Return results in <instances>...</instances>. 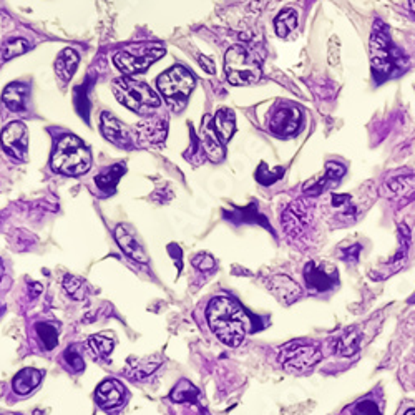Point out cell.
<instances>
[{
	"label": "cell",
	"instance_id": "1",
	"mask_svg": "<svg viewBox=\"0 0 415 415\" xmlns=\"http://www.w3.org/2000/svg\"><path fill=\"white\" fill-rule=\"evenodd\" d=\"M206 319L213 334L228 347H238L248 333L244 311L231 298L218 296L206 309Z\"/></svg>",
	"mask_w": 415,
	"mask_h": 415
},
{
	"label": "cell",
	"instance_id": "2",
	"mask_svg": "<svg viewBox=\"0 0 415 415\" xmlns=\"http://www.w3.org/2000/svg\"><path fill=\"white\" fill-rule=\"evenodd\" d=\"M92 153L78 136L65 135L57 143L52 155V168L62 175L78 176L90 170Z\"/></svg>",
	"mask_w": 415,
	"mask_h": 415
},
{
	"label": "cell",
	"instance_id": "3",
	"mask_svg": "<svg viewBox=\"0 0 415 415\" xmlns=\"http://www.w3.org/2000/svg\"><path fill=\"white\" fill-rule=\"evenodd\" d=\"M112 88L117 100L122 105H125L128 110L140 113V115L155 110V108L161 105L160 97L151 90L150 85L136 80V78H117Z\"/></svg>",
	"mask_w": 415,
	"mask_h": 415
},
{
	"label": "cell",
	"instance_id": "4",
	"mask_svg": "<svg viewBox=\"0 0 415 415\" xmlns=\"http://www.w3.org/2000/svg\"><path fill=\"white\" fill-rule=\"evenodd\" d=\"M225 72L231 85H251L261 78L259 60L243 45H235L226 52Z\"/></svg>",
	"mask_w": 415,
	"mask_h": 415
},
{
	"label": "cell",
	"instance_id": "5",
	"mask_svg": "<svg viewBox=\"0 0 415 415\" xmlns=\"http://www.w3.org/2000/svg\"><path fill=\"white\" fill-rule=\"evenodd\" d=\"M195 75L181 65H173L170 70L161 73L158 78V90L173 107V110L180 112L185 108L190 93L195 88Z\"/></svg>",
	"mask_w": 415,
	"mask_h": 415
},
{
	"label": "cell",
	"instance_id": "6",
	"mask_svg": "<svg viewBox=\"0 0 415 415\" xmlns=\"http://www.w3.org/2000/svg\"><path fill=\"white\" fill-rule=\"evenodd\" d=\"M370 58L374 73L379 77H389L394 68L400 67V55L384 32H374L370 41Z\"/></svg>",
	"mask_w": 415,
	"mask_h": 415
},
{
	"label": "cell",
	"instance_id": "7",
	"mask_svg": "<svg viewBox=\"0 0 415 415\" xmlns=\"http://www.w3.org/2000/svg\"><path fill=\"white\" fill-rule=\"evenodd\" d=\"M323 359V352L314 345H306L299 343H291L284 345L279 354V362L286 370L291 372H303L313 367Z\"/></svg>",
	"mask_w": 415,
	"mask_h": 415
},
{
	"label": "cell",
	"instance_id": "8",
	"mask_svg": "<svg viewBox=\"0 0 415 415\" xmlns=\"http://www.w3.org/2000/svg\"><path fill=\"white\" fill-rule=\"evenodd\" d=\"M165 55V48L155 47V48H145L141 52H118L113 57V63H115L118 70H122L125 75H133V73H140L146 70L151 63Z\"/></svg>",
	"mask_w": 415,
	"mask_h": 415
},
{
	"label": "cell",
	"instance_id": "9",
	"mask_svg": "<svg viewBox=\"0 0 415 415\" xmlns=\"http://www.w3.org/2000/svg\"><path fill=\"white\" fill-rule=\"evenodd\" d=\"M0 141H2V146L7 151V155H11L14 160L23 161L27 158L28 133L27 126L22 122L9 123L2 130Z\"/></svg>",
	"mask_w": 415,
	"mask_h": 415
},
{
	"label": "cell",
	"instance_id": "10",
	"mask_svg": "<svg viewBox=\"0 0 415 415\" xmlns=\"http://www.w3.org/2000/svg\"><path fill=\"white\" fill-rule=\"evenodd\" d=\"M301 122H303V115L298 107L281 105L269 118V130L278 136L289 138L299 131Z\"/></svg>",
	"mask_w": 415,
	"mask_h": 415
},
{
	"label": "cell",
	"instance_id": "11",
	"mask_svg": "<svg viewBox=\"0 0 415 415\" xmlns=\"http://www.w3.org/2000/svg\"><path fill=\"white\" fill-rule=\"evenodd\" d=\"M304 279L309 289L316 291V293H324V291L334 288L335 283H338V273L311 261V263L306 264Z\"/></svg>",
	"mask_w": 415,
	"mask_h": 415
},
{
	"label": "cell",
	"instance_id": "12",
	"mask_svg": "<svg viewBox=\"0 0 415 415\" xmlns=\"http://www.w3.org/2000/svg\"><path fill=\"white\" fill-rule=\"evenodd\" d=\"M126 400V390L122 382L115 379H108L97 389V402L102 409L115 410L122 407Z\"/></svg>",
	"mask_w": 415,
	"mask_h": 415
},
{
	"label": "cell",
	"instance_id": "13",
	"mask_svg": "<svg viewBox=\"0 0 415 415\" xmlns=\"http://www.w3.org/2000/svg\"><path fill=\"white\" fill-rule=\"evenodd\" d=\"M201 148L213 161H221L225 158V145L216 133L213 117H205L201 123Z\"/></svg>",
	"mask_w": 415,
	"mask_h": 415
},
{
	"label": "cell",
	"instance_id": "14",
	"mask_svg": "<svg viewBox=\"0 0 415 415\" xmlns=\"http://www.w3.org/2000/svg\"><path fill=\"white\" fill-rule=\"evenodd\" d=\"M102 131L107 140L115 143L117 146L131 148L133 145L130 131L126 130V126L120 120H117L110 113H103L102 115Z\"/></svg>",
	"mask_w": 415,
	"mask_h": 415
},
{
	"label": "cell",
	"instance_id": "15",
	"mask_svg": "<svg viewBox=\"0 0 415 415\" xmlns=\"http://www.w3.org/2000/svg\"><path fill=\"white\" fill-rule=\"evenodd\" d=\"M115 238H117L118 246H120L122 251L126 256H130L131 259L138 261V263H148V256L145 253V249H143L140 241L135 238V235H133L126 226H123V225L117 226Z\"/></svg>",
	"mask_w": 415,
	"mask_h": 415
},
{
	"label": "cell",
	"instance_id": "16",
	"mask_svg": "<svg viewBox=\"0 0 415 415\" xmlns=\"http://www.w3.org/2000/svg\"><path fill=\"white\" fill-rule=\"evenodd\" d=\"M268 286L271 293L286 304H291L301 296L299 286L288 276H274V278H271Z\"/></svg>",
	"mask_w": 415,
	"mask_h": 415
},
{
	"label": "cell",
	"instance_id": "17",
	"mask_svg": "<svg viewBox=\"0 0 415 415\" xmlns=\"http://www.w3.org/2000/svg\"><path fill=\"white\" fill-rule=\"evenodd\" d=\"M78 53L73 48H65L55 58V73L62 82H70L78 67Z\"/></svg>",
	"mask_w": 415,
	"mask_h": 415
},
{
	"label": "cell",
	"instance_id": "18",
	"mask_svg": "<svg viewBox=\"0 0 415 415\" xmlns=\"http://www.w3.org/2000/svg\"><path fill=\"white\" fill-rule=\"evenodd\" d=\"M27 95H28L27 85L14 82V83H11V85H7L6 90H4L2 102L6 103V107L11 112H23L27 107L26 105Z\"/></svg>",
	"mask_w": 415,
	"mask_h": 415
},
{
	"label": "cell",
	"instance_id": "19",
	"mask_svg": "<svg viewBox=\"0 0 415 415\" xmlns=\"http://www.w3.org/2000/svg\"><path fill=\"white\" fill-rule=\"evenodd\" d=\"M42 377H43V374L41 372V370L32 369V367L22 369L21 372L14 377L12 387L18 395H27V394H31L33 389L38 387V384L42 382Z\"/></svg>",
	"mask_w": 415,
	"mask_h": 415
},
{
	"label": "cell",
	"instance_id": "20",
	"mask_svg": "<svg viewBox=\"0 0 415 415\" xmlns=\"http://www.w3.org/2000/svg\"><path fill=\"white\" fill-rule=\"evenodd\" d=\"M160 364H161L160 355H151V357H146V359L130 360V362H128L126 374L135 380H145L150 377L158 367H160Z\"/></svg>",
	"mask_w": 415,
	"mask_h": 415
},
{
	"label": "cell",
	"instance_id": "21",
	"mask_svg": "<svg viewBox=\"0 0 415 415\" xmlns=\"http://www.w3.org/2000/svg\"><path fill=\"white\" fill-rule=\"evenodd\" d=\"M306 208L303 206V201H298L294 203L293 206L289 208L288 211H286L284 215V226H286V231H288L289 235H294V236H299L303 233L304 226H306V221H308V213H306Z\"/></svg>",
	"mask_w": 415,
	"mask_h": 415
},
{
	"label": "cell",
	"instance_id": "22",
	"mask_svg": "<svg viewBox=\"0 0 415 415\" xmlns=\"http://www.w3.org/2000/svg\"><path fill=\"white\" fill-rule=\"evenodd\" d=\"M344 173H345V168L343 165H339V163H328V166H325V175L324 178L320 181L316 183V185L313 188H309L308 193L311 196H318L323 193L325 188H329V186H334L335 183H338L340 178L344 176Z\"/></svg>",
	"mask_w": 415,
	"mask_h": 415
},
{
	"label": "cell",
	"instance_id": "23",
	"mask_svg": "<svg viewBox=\"0 0 415 415\" xmlns=\"http://www.w3.org/2000/svg\"><path fill=\"white\" fill-rule=\"evenodd\" d=\"M216 133L221 138V141L226 143L230 141V138L233 136L236 122H235V113L230 108H221V110L216 113V117L213 118Z\"/></svg>",
	"mask_w": 415,
	"mask_h": 415
},
{
	"label": "cell",
	"instance_id": "24",
	"mask_svg": "<svg viewBox=\"0 0 415 415\" xmlns=\"http://www.w3.org/2000/svg\"><path fill=\"white\" fill-rule=\"evenodd\" d=\"M274 28L278 37L288 38L296 28H298V12L294 9H284L278 17L274 18Z\"/></svg>",
	"mask_w": 415,
	"mask_h": 415
},
{
	"label": "cell",
	"instance_id": "25",
	"mask_svg": "<svg viewBox=\"0 0 415 415\" xmlns=\"http://www.w3.org/2000/svg\"><path fill=\"white\" fill-rule=\"evenodd\" d=\"M88 347L95 359H107L115 347V339L112 334H95L88 339Z\"/></svg>",
	"mask_w": 415,
	"mask_h": 415
},
{
	"label": "cell",
	"instance_id": "26",
	"mask_svg": "<svg viewBox=\"0 0 415 415\" xmlns=\"http://www.w3.org/2000/svg\"><path fill=\"white\" fill-rule=\"evenodd\" d=\"M123 173H125V165H115L108 168V170L100 173V175L95 178L97 186L105 193H113L118 185V181H120V178L123 176Z\"/></svg>",
	"mask_w": 415,
	"mask_h": 415
},
{
	"label": "cell",
	"instance_id": "27",
	"mask_svg": "<svg viewBox=\"0 0 415 415\" xmlns=\"http://www.w3.org/2000/svg\"><path fill=\"white\" fill-rule=\"evenodd\" d=\"M198 389L193 385L191 382H188L186 379H181L180 382L176 384V387L173 389V392L170 397L175 400V402H180V404H196L198 400Z\"/></svg>",
	"mask_w": 415,
	"mask_h": 415
},
{
	"label": "cell",
	"instance_id": "28",
	"mask_svg": "<svg viewBox=\"0 0 415 415\" xmlns=\"http://www.w3.org/2000/svg\"><path fill=\"white\" fill-rule=\"evenodd\" d=\"M359 333L355 328H350L349 330H345V333L340 335L339 340H338V352L340 355H352L359 350Z\"/></svg>",
	"mask_w": 415,
	"mask_h": 415
},
{
	"label": "cell",
	"instance_id": "29",
	"mask_svg": "<svg viewBox=\"0 0 415 415\" xmlns=\"http://www.w3.org/2000/svg\"><path fill=\"white\" fill-rule=\"evenodd\" d=\"M31 48V43L26 38H9L2 45V58L4 60H11V58L22 55Z\"/></svg>",
	"mask_w": 415,
	"mask_h": 415
},
{
	"label": "cell",
	"instance_id": "30",
	"mask_svg": "<svg viewBox=\"0 0 415 415\" xmlns=\"http://www.w3.org/2000/svg\"><path fill=\"white\" fill-rule=\"evenodd\" d=\"M37 335L41 338L42 344L45 345L47 350L55 349V345L58 344V330L55 325L48 324V323H38L36 325Z\"/></svg>",
	"mask_w": 415,
	"mask_h": 415
},
{
	"label": "cell",
	"instance_id": "31",
	"mask_svg": "<svg viewBox=\"0 0 415 415\" xmlns=\"http://www.w3.org/2000/svg\"><path fill=\"white\" fill-rule=\"evenodd\" d=\"M63 288H65L67 293L70 294L73 299H83L87 294L85 281L77 278V276H70V274L65 276V278H63Z\"/></svg>",
	"mask_w": 415,
	"mask_h": 415
},
{
	"label": "cell",
	"instance_id": "32",
	"mask_svg": "<svg viewBox=\"0 0 415 415\" xmlns=\"http://www.w3.org/2000/svg\"><path fill=\"white\" fill-rule=\"evenodd\" d=\"M389 190L392 195H407L410 190L415 188V178L414 176H399L389 181Z\"/></svg>",
	"mask_w": 415,
	"mask_h": 415
},
{
	"label": "cell",
	"instance_id": "33",
	"mask_svg": "<svg viewBox=\"0 0 415 415\" xmlns=\"http://www.w3.org/2000/svg\"><path fill=\"white\" fill-rule=\"evenodd\" d=\"M63 360H65V362L68 364V367H70L73 372H80V370L85 369V362H83L82 354L78 352L73 345L63 352Z\"/></svg>",
	"mask_w": 415,
	"mask_h": 415
},
{
	"label": "cell",
	"instance_id": "34",
	"mask_svg": "<svg viewBox=\"0 0 415 415\" xmlns=\"http://www.w3.org/2000/svg\"><path fill=\"white\" fill-rule=\"evenodd\" d=\"M193 266H195L196 269L203 271V273H210V271H213L216 268V261L213 259V256L210 254H198L193 258Z\"/></svg>",
	"mask_w": 415,
	"mask_h": 415
},
{
	"label": "cell",
	"instance_id": "35",
	"mask_svg": "<svg viewBox=\"0 0 415 415\" xmlns=\"http://www.w3.org/2000/svg\"><path fill=\"white\" fill-rule=\"evenodd\" d=\"M354 415H382V412L372 400H360V402L355 404Z\"/></svg>",
	"mask_w": 415,
	"mask_h": 415
},
{
	"label": "cell",
	"instance_id": "36",
	"mask_svg": "<svg viewBox=\"0 0 415 415\" xmlns=\"http://www.w3.org/2000/svg\"><path fill=\"white\" fill-rule=\"evenodd\" d=\"M198 60H200L201 63V68L203 70H206L208 73H215V67H213V60L211 58H208V57H198Z\"/></svg>",
	"mask_w": 415,
	"mask_h": 415
},
{
	"label": "cell",
	"instance_id": "37",
	"mask_svg": "<svg viewBox=\"0 0 415 415\" xmlns=\"http://www.w3.org/2000/svg\"><path fill=\"white\" fill-rule=\"evenodd\" d=\"M4 263H2V259H0V279H2V276H4Z\"/></svg>",
	"mask_w": 415,
	"mask_h": 415
},
{
	"label": "cell",
	"instance_id": "38",
	"mask_svg": "<svg viewBox=\"0 0 415 415\" xmlns=\"http://www.w3.org/2000/svg\"><path fill=\"white\" fill-rule=\"evenodd\" d=\"M410 6H412V11L415 12V0H410Z\"/></svg>",
	"mask_w": 415,
	"mask_h": 415
},
{
	"label": "cell",
	"instance_id": "39",
	"mask_svg": "<svg viewBox=\"0 0 415 415\" xmlns=\"http://www.w3.org/2000/svg\"><path fill=\"white\" fill-rule=\"evenodd\" d=\"M4 311H6V308H4V306H2V304H0V316H2V314H4Z\"/></svg>",
	"mask_w": 415,
	"mask_h": 415
},
{
	"label": "cell",
	"instance_id": "40",
	"mask_svg": "<svg viewBox=\"0 0 415 415\" xmlns=\"http://www.w3.org/2000/svg\"><path fill=\"white\" fill-rule=\"evenodd\" d=\"M405 415H415V410H409V412L405 414Z\"/></svg>",
	"mask_w": 415,
	"mask_h": 415
}]
</instances>
